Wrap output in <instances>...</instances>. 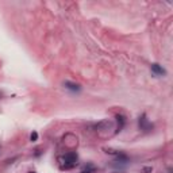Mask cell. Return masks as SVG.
Returning <instances> with one entry per match:
<instances>
[{"label": "cell", "mask_w": 173, "mask_h": 173, "mask_svg": "<svg viewBox=\"0 0 173 173\" xmlns=\"http://www.w3.org/2000/svg\"><path fill=\"white\" fill-rule=\"evenodd\" d=\"M77 164H78V157L74 152L67 153V154L59 157V166H61L62 171L73 169L74 166H77Z\"/></svg>", "instance_id": "6da1fadb"}, {"label": "cell", "mask_w": 173, "mask_h": 173, "mask_svg": "<svg viewBox=\"0 0 173 173\" xmlns=\"http://www.w3.org/2000/svg\"><path fill=\"white\" fill-rule=\"evenodd\" d=\"M138 123H139V128L141 130H145V131H149L150 128L153 127L152 124L147 122V119H146V116L142 115V116H139V121H138Z\"/></svg>", "instance_id": "7a4b0ae2"}, {"label": "cell", "mask_w": 173, "mask_h": 173, "mask_svg": "<svg viewBox=\"0 0 173 173\" xmlns=\"http://www.w3.org/2000/svg\"><path fill=\"white\" fill-rule=\"evenodd\" d=\"M152 72L156 76H165L166 74V70L158 64H152Z\"/></svg>", "instance_id": "3957f363"}, {"label": "cell", "mask_w": 173, "mask_h": 173, "mask_svg": "<svg viewBox=\"0 0 173 173\" xmlns=\"http://www.w3.org/2000/svg\"><path fill=\"white\" fill-rule=\"evenodd\" d=\"M64 85L68 88V89H70V91H73V92H78V91L81 89L80 85L78 84H74V83H70V81H65L64 83Z\"/></svg>", "instance_id": "277c9868"}, {"label": "cell", "mask_w": 173, "mask_h": 173, "mask_svg": "<svg viewBox=\"0 0 173 173\" xmlns=\"http://www.w3.org/2000/svg\"><path fill=\"white\" fill-rule=\"evenodd\" d=\"M116 119H118V130L116 131H121L122 128H123V126H124V116L123 115H116Z\"/></svg>", "instance_id": "5b68a950"}, {"label": "cell", "mask_w": 173, "mask_h": 173, "mask_svg": "<svg viewBox=\"0 0 173 173\" xmlns=\"http://www.w3.org/2000/svg\"><path fill=\"white\" fill-rule=\"evenodd\" d=\"M80 173H95V168H93L92 165H89V166H87L84 171H81Z\"/></svg>", "instance_id": "8992f818"}, {"label": "cell", "mask_w": 173, "mask_h": 173, "mask_svg": "<svg viewBox=\"0 0 173 173\" xmlns=\"http://www.w3.org/2000/svg\"><path fill=\"white\" fill-rule=\"evenodd\" d=\"M30 139H31V141H33V142H34V141H37V139H38V134H37V133H35V131H34V133H33V134H31V137H30Z\"/></svg>", "instance_id": "52a82bcc"}, {"label": "cell", "mask_w": 173, "mask_h": 173, "mask_svg": "<svg viewBox=\"0 0 173 173\" xmlns=\"http://www.w3.org/2000/svg\"><path fill=\"white\" fill-rule=\"evenodd\" d=\"M152 171H153L152 168H143V171H142V172H143V173H147V172H152Z\"/></svg>", "instance_id": "ba28073f"}, {"label": "cell", "mask_w": 173, "mask_h": 173, "mask_svg": "<svg viewBox=\"0 0 173 173\" xmlns=\"http://www.w3.org/2000/svg\"><path fill=\"white\" fill-rule=\"evenodd\" d=\"M30 173H35V172H30Z\"/></svg>", "instance_id": "9c48e42d"}]
</instances>
